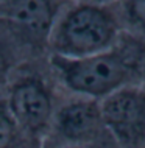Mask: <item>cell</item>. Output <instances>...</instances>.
Wrapping results in <instances>:
<instances>
[{
	"mask_svg": "<svg viewBox=\"0 0 145 148\" xmlns=\"http://www.w3.org/2000/svg\"><path fill=\"white\" fill-rule=\"evenodd\" d=\"M144 55H131L115 44L109 50L84 58L47 55V62L66 94L102 101L122 87L140 84Z\"/></svg>",
	"mask_w": 145,
	"mask_h": 148,
	"instance_id": "cell-1",
	"label": "cell"
},
{
	"mask_svg": "<svg viewBox=\"0 0 145 148\" xmlns=\"http://www.w3.org/2000/svg\"><path fill=\"white\" fill-rule=\"evenodd\" d=\"M2 94L23 134L34 140H45L56 106L64 94L48 67L47 56L19 66Z\"/></svg>",
	"mask_w": 145,
	"mask_h": 148,
	"instance_id": "cell-2",
	"label": "cell"
},
{
	"mask_svg": "<svg viewBox=\"0 0 145 148\" xmlns=\"http://www.w3.org/2000/svg\"><path fill=\"white\" fill-rule=\"evenodd\" d=\"M120 25L115 13L98 2H70L63 8L48 39V55L84 58L117 44Z\"/></svg>",
	"mask_w": 145,
	"mask_h": 148,
	"instance_id": "cell-3",
	"label": "cell"
},
{
	"mask_svg": "<svg viewBox=\"0 0 145 148\" xmlns=\"http://www.w3.org/2000/svg\"><path fill=\"white\" fill-rule=\"evenodd\" d=\"M109 137L103 123L100 101L64 92L45 143L75 148H100L104 139Z\"/></svg>",
	"mask_w": 145,
	"mask_h": 148,
	"instance_id": "cell-4",
	"label": "cell"
},
{
	"mask_svg": "<svg viewBox=\"0 0 145 148\" xmlns=\"http://www.w3.org/2000/svg\"><path fill=\"white\" fill-rule=\"evenodd\" d=\"M70 0H0V21L13 30L36 58L48 55V39Z\"/></svg>",
	"mask_w": 145,
	"mask_h": 148,
	"instance_id": "cell-5",
	"label": "cell"
},
{
	"mask_svg": "<svg viewBox=\"0 0 145 148\" xmlns=\"http://www.w3.org/2000/svg\"><path fill=\"white\" fill-rule=\"evenodd\" d=\"M103 123L119 148H145V87L131 84L100 101Z\"/></svg>",
	"mask_w": 145,
	"mask_h": 148,
	"instance_id": "cell-6",
	"label": "cell"
},
{
	"mask_svg": "<svg viewBox=\"0 0 145 148\" xmlns=\"http://www.w3.org/2000/svg\"><path fill=\"white\" fill-rule=\"evenodd\" d=\"M34 58L36 56L19 41L13 30L0 21V90L5 87L19 66Z\"/></svg>",
	"mask_w": 145,
	"mask_h": 148,
	"instance_id": "cell-7",
	"label": "cell"
},
{
	"mask_svg": "<svg viewBox=\"0 0 145 148\" xmlns=\"http://www.w3.org/2000/svg\"><path fill=\"white\" fill-rule=\"evenodd\" d=\"M125 16L133 27L145 33V0H126Z\"/></svg>",
	"mask_w": 145,
	"mask_h": 148,
	"instance_id": "cell-8",
	"label": "cell"
},
{
	"mask_svg": "<svg viewBox=\"0 0 145 148\" xmlns=\"http://www.w3.org/2000/svg\"><path fill=\"white\" fill-rule=\"evenodd\" d=\"M140 84L145 87V55H144V61H142V73H140Z\"/></svg>",
	"mask_w": 145,
	"mask_h": 148,
	"instance_id": "cell-9",
	"label": "cell"
},
{
	"mask_svg": "<svg viewBox=\"0 0 145 148\" xmlns=\"http://www.w3.org/2000/svg\"><path fill=\"white\" fill-rule=\"evenodd\" d=\"M44 148H75V147H59V145H52V143L44 142Z\"/></svg>",
	"mask_w": 145,
	"mask_h": 148,
	"instance_id": "cell-10",
	"label": "cell"
},
{
	"mask_svg": "<svg viewBox=\"0 0 145 148\" xmlns=\"http://www.w3.org/2000/svg\"><path fill=\"white\" fill-rule=\"evenodd\" d=\"M92 2H98V3H103V0H92Z\"/></svg>",
	"mask_w": 145,
	"mask_h": 148,
	"instance_id": "cell-11",
	"label": "cell"
}]
</instances>
